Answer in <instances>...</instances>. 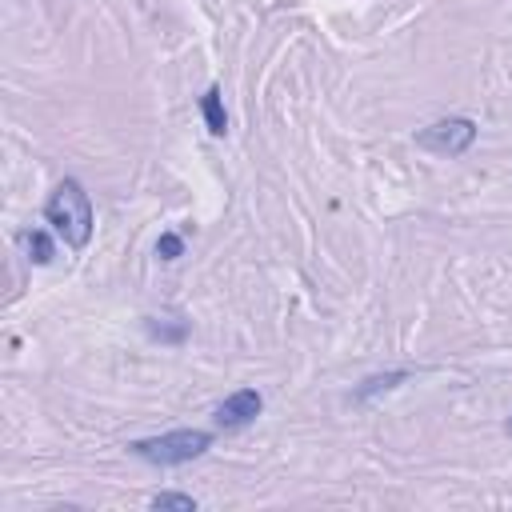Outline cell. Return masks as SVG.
<instances>
[{
  "mask_svg": "<svg viewBox=\"0 0 512 512\" xmlns=\"http://www.w3.org/2000/svg\"><path fill=\"white\" fill-rule=\"evenodd\" d=\"M44 224L72 248V252H84L88 240H92V228H96V212H92V196L84 192V184L76 176H64L52 196L44 200Z\"/></svg>",
  "mask_w": 512,
  "mask_h": 512,
  "instance_id": "1",
  "label": "cell"
},
{
  "mask_svg": "<svg viewBox=\"0 0 512 512\" xmlns=\"http://www.w3.org/2000/svg\"><path fill=\"white\" fill-rule=\"evenodd\" d=\"M212 432L208 428H172V432H160V436H148V440H132L128 452L144 464H156V468H176V464H192L200 460L208 448H212Z\"/></svg>",
  "mask_w": 512,
  "mask_h": 512,
  "instance_id": "2",
  "label": "cell"
},
{
  "mask_svg": "<svg viewBox=\"0 0 512 512\" xmlns=\"http://www.w3.org/2000/svg\"><path fill=\"white\" fill-rule=\"evenodd\" d=\"M476 120L472 116H444V120H432L428 128H420L416 132V148H424V152H432V156H448V160H456V156H464L472 144H476Z\"/></svg>",
  "mask_w": 512,
  "mask_h": 512,
  "instance_id": "3",
  "label": "cell"
},
{
  "mask_svg": "<svg viewBox=\"0 0 512 512\" xmlns=\"http://www.w3.org/2000/svg\"><path fill=\"white\" fill-rule=\"evenodd\" d=\"M260 412H264V396H260L256 388H236L232 396H224V400L216 404L212 420H216V428L232 432V428H248Z\"/></svg>",
  "mask_w": 512,
  "mask_h": 512,
  "instance_id": "4",
  "label": "cell"
},
{
  "mask_svg": "<svg viewBox=\"0 0 512 512\" xmlns=\"http://www.w3.org/2000/svg\"><path fill=\"white\" fill-rule=\"evenodd\" d=\"M408 376H412L408 368H392V372L368 376V380H360V384L352 388V400H356V404H364V400H372V396H380V392H392V388H400Z\"/></svg>",
  "mask_w": 512,
  "mask_h": 512,
  "instance_id": "5",
  "label": "cell"
},
{
  "mask_svg": "<svg viewBox=\"0 0 512 512\" xmlns=\"http://www.w3.org/2000/svg\"><path fill=\"white\" fill-rule=\"evenodd\" d=\"M200 116H204V128L212 136H224L228 132V112H224V92L212 84L204 96H200Z\"/></svg>",
  "mask_w": 512,
  "mask_h": 512,
  "instance_id": "6",
  "label": "cell"
},
{
  "mask_svg": "<svg viewBox=\"0 0 512 512\" xmlns=\"http://www.w3.org/2000/svg\"><path fill=\"white\" fill-rule=\"evenodd\" d=\"M20 244H24V252H28L32 264H52V256H56V244H52V236H48L44 228L20 232Z\"/></svg>",
  "mask_w": 512,
  "mask_h": 512,
  "instance_id": "7",
  "label": "cell"
},
{
  "mask_svg": "<svg viewBox=\"0 0 512 512\" xmlns=\"http://www.w3.org/2000/svg\"><path fill=\"white\" fill-rule=\"evenodd\" d=\"M148 504L156 512H196V496H188V492H156V496H148Z\"/></svg>",
  "mask_w": 512,
  "mask_h": 512,
  "instance_id": "8",
  "label": "cell"
},
{
  "mask_svg": "<svg viewBox=\"0 0 512 512\" xmlns=\"http://www.w3.org/2000/svg\"><path fill=\"white\" fill-rule=\"evenodd\" d=\"M156 256H160V260H180V256H184V236H180V232H160Z\"/></svg>",
  "mask_w": 512,
  "mask_h": 512,
  "instance_id": "9",
  "label": "cell"
},
{
  "mask_svg": "<svg viewBox=\"0 0 512 512\" xmlns=\"http://www.w3.org/2000/svg\"><path fill=\"white\" fill-rule=\"evenodd\" d=\"M148 332H152L156 340H168V344H180V340L188 336V324L180 320L176 328H168V324H156V320H148Z\"/></svg>",
  "mask_w": 512,
  "mask_h": 512,
  "instance_id": "10",
  "label": "cell"
},
{
  "mask_svg": "<svg viewBox=\"0 0 512 512\" xmlns=\"http://www.w3.org/2000/svg\"><path fill=\"white\" fill-rule=\"evenodd\" d=\"M504 432H508V436H512V416H508V420H504Z\"/></svg>",
  "mask_w": 512,
  "mask_h": 512,
  "instance_id": "11",
  "label": "cell"
}]
</instances>
